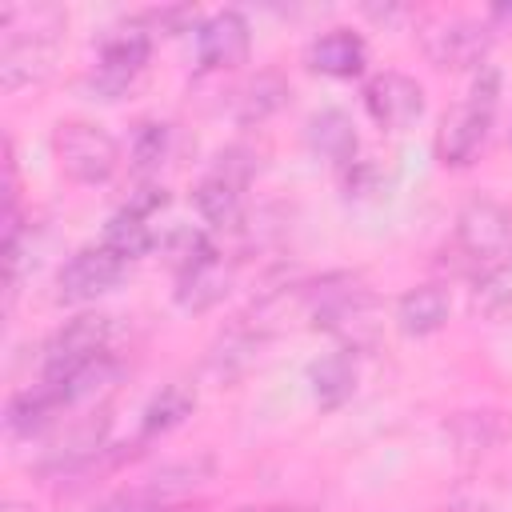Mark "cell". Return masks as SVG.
<instances>
[{
    "instance_id": "1",
    "label": "cell",
    "mask_w": 512,
    "mask_h": 512,
    "mask_svg": "<svg viewBox=\"0 0 512 512\" xmlns=\"http://www.w3.org/2000/svg\"><path fill=\"white\" fill-rule=\"evenodd\" d=\"M496 104H500V72L492 64H480L468 96L436 128V160L444 168H464L480 156L488 128L496 120Z\"/></svg>"
},
{
    "instance_id": "2",
    "label": "cell",
    "mask_w": 512,
    "mask_h": 512,
    "mask_svg": "<svg viewBox=\"0 0 512 512\" xmlns=\"http://www.w3.org/2000/svg\"><path fill=\"white\" fill-rule=\"evenodd\" d=\"M4 52H0V84L8 92L48 76L60 32H64V16L56 8H36L32 12V28H4Z\"/></svg>"
},
{
    "instance_id": "3",
    "label": "cell",
    "mask_w": 512,
    "mask_h": 512,
    "mask_svg": "<svg viewBox=\"0 0 512 512\" xmlns=\"http://www.w3.org/2000/svg\"><path fill=\"white\" fill-rule=\"evenodd\" d=\"M52 148L60 168L76 184H104L120 168V144L92 120H60L52 132Z\"/></svg>"
},
{
    "instance_id": "4",
    "label": "cell",
    "mask_w": 512,
    "mask_h": 512,
    "mask_svg": "<svg viewBox=\"0 0 512 512\" xmlns=\"http://www.w3.org/2000/svg\"><path fill=\"white\" fill-rule=\"evenodd\" d=\"M108 340H112V316H104V312L72 316L44 344V380H60V376L108 356Z\"/></svg>"
},
{
    "instance_id": "5",
    "label": "cell",
    "mask_w": 512,
    "mask_h": 512,
    "mask_svg": "<svg viewBox=\"0 0 512 512\" xmlns=\"http://www.w3.org/2000/svg\"><path fill=\"white\" fill-rule=\"evenodd\" d=\"M376 300L360 288H324L316 292V304H312V324L340 336L344 340V352H356V348H368L376 340Z\"/></svg>"
},
{
    "instance_id": "6",
    "label": "cell",
    "mask_w": 512,
    "mask_h": 512,
    "mask_svg": "<svg viewBox=\"0 0 512 512\" xmlns=\"http://www.w3.org/2000/svg\"><path fill=\"white\" fill-rule=\"evenodd\" d=\"M420 44L436 68H480L492 44V32L472 16H436L424 24Z\"/></svg>"
},
{
    "instance_id": "7",
    "label": "cell",
    "mask_w": 512,
    "mask_h": 512,
    "mask_svg": "<svg viewBox=\"0 0 512 512\" xmlns=\"http://www.w3.org/2000/svg\"><path fill=\"white\" fill-rule=\"evenodd\" d=\"M124 268H128V260H120L104 244L80 248V252H72L60 264V272H56V296L68 300V304L96 300V296H104L108 288H116L124 280Z\"/></svg>"
},
{
    "instance_id": "8",
    "label": "cell",
    "mask_w": 512,
    "mask_h": 512,
    "mask_svg": "<svg viewBox=\"0 0 512 512\" xmlns=\"http://www.w3.org/2000/svg\"><path fill=\"white\" fill-rule=\"evenodd\" d=\"M148 48H152V40L136 24L132 28H120V32H108L100 40V56H96V72H92L96 96L116 100L140 76V68L148 64Z\"/></svg>"
},
{
    "instance_id": "9",
    "label": "cell",
    "mask_w": 512,
    "mask_h": 512,
    "mask_svg": "<svg viewBox=\"0 0 512 512\" xmlns=\"http://www.w3.org/2000/svg\"><path fill=\"white\" fill-rule=\"evenodd\" d=\"M456 244L472 260H488V256L508 252L512 248V208L492 200V196L468 200L456 216Z\"/></svg>"
},
{
    "instance_id": "10",
    "label": "cell",
    "mask_w": 512,
    "mask_h": 512,
    "mask_svg": "<svg viewBox=\"0 0 512 512\" xmlns=\"http://www.w3.org/2000/svg\"><path fill=\"white\" fill-rule=\"evenodd\" d=\"M364 108L380 128L404 132L424 116V88L408 72H392L388 68V72H376L364 84Z\"/></svg>"
},
{
    "instance_id": "11",
    "label": "cell",
    "mask_w": 512,
    "mask_h": 512,
    "mask_svg": "<svg viewBox=\"0 0 512 512\" xmlns=\"http://www.w3.org/2000/svg\"><path fill=\"white\" fill-rule=\"evenodd\" d=\"M248 48H252V28L236 8H220L196 28V60L204 72H224L244 64Z\"/></svg>"
},
{
    "instance_id": "12",
    "label": "cell",
    "mask_w": 512,
    "mask_h": 512,
    "mask_svg": "<svg viewBox=\"0 0 512 512\" xmlns=\"http://www.w3.org/2000/svg\"><path fill=\"white\" fill-rule=\"evenodd\" d=\"M308 68L320 72V76H332V80H352L364 72V60H368V48L364 40L352 32V28H328L320 32L308 52H304Z\"/></svg>"
},
{
    "instance_id": "13",
    "label": "cell",
    "mask_w": 512,
    "mask_h": 512,
    "mask_svg": "<svg viewBox=\"0 0 512 512\" xmlns=\"http://www.w3.org/2000/svg\"><path fill=\"white\" fill-rule=\"evenodd\" d=\"M452 296L444 284H416L396 300V328L404 336H432L448 324Z\"/></svg>"
},
{
    "instance_id": "14",
    "label": "cell",
    "mask_w": 512,
    "mask_h": 512,
    "mask_svg": "<svg viewBox=\"0 0 512 512\" xmlns=\"http://www.w3.org/2000/svg\"><path fill=\"white\" fill-rule=\"evenodd\" d=\"M228 280H232L228 264L220 260V252H212V256L188 264L184 272H176V304L184 312H208L212 304H220L228 296Z\"/></svg>"
},
{
    "instance_id": "15",
    "label": "cell",
    "mask_w": 512,
    "mask_h": 512,
    "mask_svg": "<svg viewBox=\"0 0 512 512\" xmlns=\"http://www.w3.org/2000/svg\"><path fill=\"white\" fill-rule=\"evenodd\" d=\"M304 140L316 156L332 160V164H352L356 156V124L348 112L340 108H320L308 116V128H304Z\"/></svg>"
},
{
    "instance_id": "16",
    "label": "cell",
    "mask_w": 512,
    "mask_h": 512,
    "mask_svg": "<svg viewBox=\"0 0 512 512\" xmlns=\"http://www.w3.org/2000/svg\"><path fill=\"white\" fill-rule=\"evenodd\" d=\"M308 388H312V400L324 412H336L340 404H348L352 392H356V360H352V352H328V356H320L308 368Z\"/></svg>"
},
{
    "instance_id": "17",
    "label": "cell",
    "mask_w": 512,
    "mask_h": 512,
    "mask_svg": "<svg viewBox=\"0 0 512 512\" xmlns=\"http://www.w3.org/2000/svg\"><path fill=\"white\" fill-rule=\"evenodd\" d=\"M240 192H244L240 180H232V176H224V172L212 168V172L196 184V212L204 216V224L228 228V224L240 220Z\"/></svg>"
},
{
    "instance_id": "18",
    "label": "cell",
    "mask_w": 512,
    "mask_h": 512,
    "mask_svg": "<svg viewBox=\"0 0 512 512\" xmlns=\"http://www.w3.org/2000/svg\"><path fill=\"white\" fill-rule=\"evenodd\" d=\"M64 408V400H60V392L44 380L40 388H24V392H16L12 400H8V412H4V424H8V432L12 436H28V432H36V428H44L56 412Z\"/></svg>"
},
{
    "instance_id": "19",
    "label": "cell",
    "mask_w": 512,
    "mask_h": 512,
    "mask_svg": "<svg viewBox=\"0 0 512 512\" xmlns=\"http://www.w3.org/2000/svg\"><path fill=\"white\" fill-rule=\"evenodd\" d=\"M192 408H196V392L192 388H184V384L160 388L148 400V408H144L140 436H164V432H172L176 424H184V416H192Z\"/></svg>"
},
{
    "instance_id": "20",
    "label": "cell",
    "mask_w": 512,
    "mask_h": 512,
    "mask_svg": "<svg viewBox=\"0 0 512 512\" xmlns=\"http://www.w3.org/2000/svg\"><path fill=\"white\" fill-rule=\"evenodd\" d=\"M284 100H288V84L276 72H260L252 84L240 88V96H236V120L240 124H260L272 112H280Z\"/></svg>"
},
{
    "instance_id": "21",
    "label": "cell",
    "mask_w": 512,
    "mask_h": 512,
    "mask_svg": "<svg viewBox=\"0 0 512 512\" xmlns=\"http://www.w3.org/2000/svg\"><path fill=\"white\" fill-rule=\"evenodd\" d=\"M104 248H112L120 260H136V256H144L152 244H156V236H152V224L144 220V216H132V212H116L108 224H104V240H100Z\"/></svg>"
},
{
    "instance_id": "22",
    "label": "cell",
    "mask_w": 512,
    "mask_h": 512,
    "mask_svg": "<svg viewBox=\"0 0 512 512\" xmlns=\"http://www.w3.org/2000/svg\"><path fill=\"white\" fill-rule=\"evenodd\" d=\"M164 152H168V124H156V120L140 124L136 136H132V148H128L132 164L140 172H148V168H156L164 160Z\"/></svg>"
},
{
    "instance_id": "23",
    "label": "cell",
    "mask_w": 512,
    "mask_h": 512,
    "mask_svg": "<svg viewBox=\"0 0 512 512\" xmlns=\"http://www.w3.org/2000/svg\"><path fill=\"white\" fill-rule=\"evenodd\" d=\"M96 512H172L164 504V496H156L152 488H136V492H116L108 496Z\"/></svg>"
},
{
    "instance_id": "24",
    "label": "cell",
    "mask_w": 512,
    "mask_h": 512,
    "mask_svg": "<svg viewBox=\"0 0 512 512\" xmlns=\"http://www.w3.org/2000/svg\"><path fill=\"white\" fill-rule=\"evenodd\" d=\"M164 204H168V188H164V184H148V180H144V184H136V188H132V196L124 200V212H132V216H144V220H148V216H152V212H160Z\"/></svg>"
},
{
    "instance_id": "25",
    "label": "cell",
    "mask_w": 512,
    "mask_h": 512,
    "mask_svg": "<svg viewBox=\"0 0 512 512\" xmlns=\"http://www.w3.org/2000/svg\"><path fill=\"white\" fill-rule=\"evenodd\" d=\"M484 308H488V312H504V316L512 320V288L488 284V288H484Z\"/></svg>"
},
{
    "instance_id": "26",
    "label": "cell",
    "mask_w": 512,
    "mask_h": 512,
    "mask_svg": "<svg viewBox=\"0 0 512 512\" xmlns=\"http://www.w3.org/2000/svg\"><path fill=\"white\" fill-rule=\"evenodd\" d=\"M260 512H296V508H284V504H276V508H260Z\"/></svg>"
},
{
    "instance_id": "27",
    "label": "cell",
    "mask_w": 512,
    "mask_h": 512,
    "mask_svg": "<svg viewBox=\"0 0 512 512\" xmlns=\"http://www.w3.org/2000/svg\"><path fill=\"white\" fill-rule=\"evenodd\" d=\"M4 512H24V508H16V504H8V508H4Z\"/></svg>"
}]
</instances>
